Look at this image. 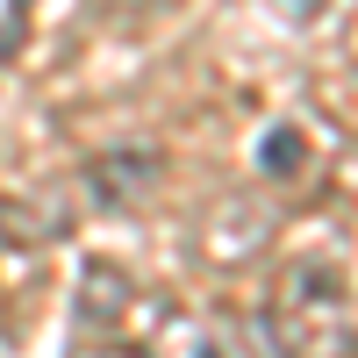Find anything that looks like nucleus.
<instances>
[{
	"mask_svg": "<svg viewBox=\"0 0 358 358\" xmlns=\"http://www.w3.org/2000/svg\"><path fill=\"white\" fill-rule=\"evenodd\" d=\"M273 8H280V15H287V22H315V15H322V8H330V0H273Z\"/></svg>",
	"mask_w": 358,
	"mask_h": 358,
	"instance_id": "nucleus-5",
	"label": "nucleus"
},
{
	"mask_svg": "<svg viewBox=\"0 0 358 358\" xmlns=\"http://www.w3.org/2000/svg\"><path fill=\"white\" fill-rule=\"evenodd\" d=\"M258 165L273 172V179H294V172H301V136H294L287 122H280V129H265V143H258Z\"/></svg>",
	"mask_w": 358,
	"mask_h": 358,
	"instance_id": "nucleus-4",
	"label": "nucleus"
},
{
	"mask_svg": "<svg viewBox=\"0 0 358 358\" xmlns=\"http://www.w3.org/2000/svg\"><path fill=\"white\" fill-rule=\"evenodd\" d=\"M194 358H208V344H194Z\"/></svg>",
	"mask_w": 358,
	"mask_h": 358,
	"instance_id": "nucleus-7",
	"label": "nucleus"
},
{
	"mask_svg": "<svg viewBox=\"0 0 358 358\" xmlns=\"http://www.w3.org/2000/svg\"><path fill=\"white\" fill-rule=\"evenodd\" d=\"M122 308H129V287H122V273L94 265V273L79 280V330H94V322H122Z\"/></svg>",
	"mask_w": 358,
	"mask_h": 358,
	"instance_id": "nucleus-3",
	"label": "nucleus"
},
{
	"mask_svg": "<svg viewBox=\"0 0 358 358\" xmlns=\"http://www.w3.org/2000/svg\"><path fill=\"white\" fill-rule=\"evenodd\" d=\"M86 358H151V351H86Z\"/></svg>",
	"mask_w": 358,
	"mask_h": 358,
	"instance_id": "nucleus-6",
	"label": "nucleus"
},
{
	"mask_svg": "<svg viewBox=\"0 0 358 358\" xmlns=\"http://www.w3.org/2000/svg\"><path fill=\"white\" fill-rule=\"evenodd\" d=\"M151 187H158V151H143V143L94 158V201L101 208H136Z\"/></svg>",
	"mask_w": 358,
	"mask_h": 358,
	"instance_id": "nucleus-2",
	"label": "nucleus"
},
{
	"mask_svg": "<svg viewBox=\"0 0 358 358\" xmlns=\"http://www.w3.org/2000/svg\"><path fill=\"white\" fill-rule=\"evenodd\" d=\"M265 337L287 358H351V280L337 258H301L265 315Z\"/></svg>",
	"mask_w": 358,
	"mask_h": 358,
	"instance_id": "nucleus-1",
	"label": "nucleus"
}]
</instances>
